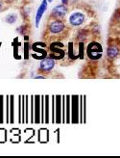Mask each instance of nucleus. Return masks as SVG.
Instances as JSON below:
<instances>
[{
    "mask_svg": "<svg viewBox=\"0 0 120 158\" xmlns=\"http://www.w3.org/2000/svg\"><path fill=\"white\" fill-rule=\"evenodd\" d=\"M25 1H26L27 3H28V2H30V1H32V0H25Z\"/></svg>",
    "mask_w": 120,
    "mask_h": 158,
    "instance_id": "obj_17",
    "label": "nucleus"
},
{
    "mask_svg": "<svg viewBox=\"0 0 120 158\" xmlns=\"http://www.w3.org/2000/svg\"><path fill=\"white\" fill-rule=\"evenodd\" d=\"M61 2H62V4H64V5H67V6L69 5V0H61Z\"/></svg>",
    "mask_w": 120,
    "mask_h": 158,
    "instance_id": "obj_14",
    "label": "nucleus"
},
{
    "mask_svg": "<svg viewBox=\"0 0 120 158\" xmlns=\"http://www.w3.org/2000/svg\"><path fill=\"white\" fill-rule=\"evenodd\" d=\"M96 36L93 34L92 30L89 27V24L88 26L85 27H81L78 28L75 34V40L77 41V42L83 44V42H86L88 41H93Z\"/></svg>",
    "mask_w": 120,
    "mask_h": 158,
    "instance_id": "obj_4",
    "label": "nucleus"
},
{
    "mask_svg": "<svg viewBox=\"0 0 120 158\" xmlns=\"http://www.w3.org/2000/svg\"><path fill=\"white\" fill-rule=\"evenodd\" d=\"M17 19H19V16L16 13H9L8 15H6V17H4V20L6 23L13 25V24L16 23Z\"/></svg>",
    "mask_w": 120,
    "mask_h": 158,
    "instance_id": "obj_11",
    "label": "nucleus"
},
{
    "mask_svg": "<svg viewBox=\"0 0 120 158\" xmlns=\"http://www.w3.org/2000/svg\"><path fill=\"white\" fill-rule=\"evenodd\" d=\"M120 57V42L115 37H112L107 47V58L115 61Z\"/></svg>",
    "mask_w": 120,
    "mask_h": 158,
    "instance_id": "obj_3",
    "label": "nucleus"
},
{
    "mask_svg": "<svg viewBox=\"0 0 120 158\" xmlns=\"http://www.w3.org/2000/svg\"><path fill=\"white\" fill-rule=\"evenodd\" d=\"M56 62L55 59L51 56H46L40 61V66H38V74H43L44 76H46V74H49L51 71H53L55 68Z\"/></svg>",
    "mask_w": 120,
    "mask_h": 158,
    "instance_id": "obj_6",
    "label": "nucleus"
},
{
    "mask_svg": "<svg viewBox=\"0 0 120 158\" xmlns=\"http://www.w3.org/2000/svg\"><path fill=\"white\" fill-rule=\"evenodd\" d=\"M110 34L112 37H117L120 35V9L115 12L110 19Z\"/></svg>",
    "mask_w": 120,
    "mask_h": 158,
    "instance_id": "obj_8",
    "label": "nucleus"
},
{
    "mask_svg": "<svg viewBox=\"0 0 120 158\" xmlns=\"http://www.w3.org/2000/svg\"><path fill=\"white\" fill-rule=\"evenodd\" d=\"M48 7V1L47 0H43L40 3V5L38 6L37 13H36V17H35V24L36 27H38V24H40L41 19H43L44 13L46 12Z\"/></svg>",
    "mask_w": 120,
    "mask_h": 158,
    "instance_id": "obj_9",
    "label": "nucleus"
},
{
    "mask_svg": "<svg viewBox=\"0 0 120 158\" xmlns=\"http://www.w3.org/2000/svg\"><path fill=\"white\" fill-rule=\"evenodd\" d=\"M46 76H44V75H37V76H35V79H45Z\"/></svg>",
    "mask_w": 120,
    "mask_h": 158,
    "instance_id": "obj_15",
    "label": "nucleus"
},
{
    "mask_svg": "<svg viewBox=\"0 0 120 158\" xmlns=\"http://www.w3.org/2000/svg\"><path fill=\"white\" fill-rule=\"evenodd\" d=\"M103 54V48L98 42L91 41L86 47V55L91 60H98Z\"/></svg>",
    "mask_w": 120,
    "mask_h": 158,
    "instance_id": "obj_5",
    "label": "nucleus"
},
{
    "mask_svg": "<svg viewBox=\"0 0 120 158\" xmlns=\"http://www.w3.org/2000/svg\"><path fill=\"white\" fill-rule=\"evenodd\" d=\"M47 1H48V3H50V2H53L54 0H47Z\"/></svg>",
    "mask_w": 120,
    "mask_h": 158,
    "instance_id": "obj_16",
    "label": "nucleus"
},
{
    "mask_svg": "<svg viewBox=\"0 0 120 158\" xmlns=\"http://www.w3.org/2000/svg\"><path fill=\"white\" fill-rule=\"evenodd\" d=\"M13 2V0H0V14L7 11Z\"/></svg>",
    "mask_w": 120,
    "mask_h": 158,
    "instance_id": "obj_12",
    "label": "nucleus"
},
{
    "mask_svg": "<svg viewBox=\"0 0 120 158\" xmlns=\"http://www.w3.org/2000/svg\"><path fill=\"white\" fill-rule=\"evenodd\" d=\"M20 14H21V17L24 19V21H28L29 16H30V9L29 8H27L26 6H24V7L20 9Z\"/></svg>",
    "mask_w": 120,
    "mask_h": 158,
    "instance_id": "obj_13",
    "label": "nucleus"
},
{
    "mask_svg": "<svg viewBox=\"0 0 120 158\" xmlns=\"http://www.w3.org/2000/svg\"><path fill=\"white\" fill-rule=\"evenodd\" d=\"M71 27L65 19H57L48 17L45 28L43 32V41L48 44L64 41L70 34Z\"/></svg>",
    "mask_w": 120,
    "mask_h": 158,
    "instance_id": "obj_1",
    "label": "nucleus"
},
{
    "mask_svg": "<svg viewBox=\"0 0 120 158\" xmlns=\"http://www.w3.org/2000/svg\"><path fill=\"white\" fill-rule=\"evenodd\" d=\"M93 12L86 6H75L69 11L67 22L71 28H81L88 26L93 19Z\"/></svg>",
    "mask_w": 120,
    "mask_h": 158,
    "instance_id": "obj_2",
    "label": "nucleus"
},
{
    "mask_svg": "<svg viewBox=\"0 0 120 158\" xmlns=\"http://www.w3.org/2000/svg\"><path fill=\"white\" fill-rule=\"evenodd\" d=\"M68 6L64 4L56 5L50 12V15L48 17L50 19H67V17L68 15Z\"/></svg>",
    "mask_w": 120,
    "mask_h": 158,
    "instance_id": "obj_7",
    "label": "nucleus"
},
{
    "mask_svg": "<svg viewBox=\"0 0 120 158\" xmlns=\"http://www.w3.org/2000/svg\"><path fill=\"white\" fill-rule=\"evenodd\" d=\"M31 28V25L28 21H24L20 26H19L16 28V32L19 33L20 36H27L30 33V29Z\"/></svg>",
    "mask_w": 120,
    "mask_h": 158,
    "instance_id": "obj_10",
    "label": "nucleus"
}]
</instances>
